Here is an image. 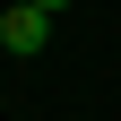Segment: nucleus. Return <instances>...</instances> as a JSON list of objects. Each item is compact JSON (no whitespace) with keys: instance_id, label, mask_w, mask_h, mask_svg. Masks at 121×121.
Here are the masks:
<instances>
[{"instance_id":"obj_2","label":"nucleus","mask_w":121,"mask_h":121,"mask_svg":"<svg viewBox=\"0 0 121 121\" xmlns=\"http://www.w3.org/2000/svg\"><path fill=\"white\" fill-rule=\"evenodd\" d=\"M35 9H52V17H60V9H69V0H35Z\"/></svg>"},{"instance_id":"obj_3","label":"nucleus","mask_w":121,"mask_h":121,"mask_svg":"<svg viewBox=\"0 0 121 121\" xmlns=\"http://www.w3.org/2000/svg\"><path fill=\"white\" fill-rule=\"evenodd\" d=\"M0 35H9V9H0Z\"/></svg>"},{"instance_id":"obj_1","label":"nucleus","mask_w":121,"mask_h":121,"mask_svg":"<svg viewBox=\"0 0 121 121\" xmlns=\"http://www.w3.org/2000/svg\"><path fill=\"white\" fill-rule=\"evenodd\" d=\"M43 43H52V9L17 0V9H9V35H0V52H9V60H35Z\"/></svg>"}]
</instances>
